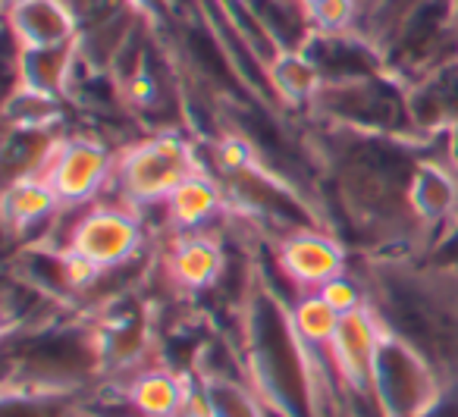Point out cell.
<instances>
[{
	"mask_svg": "<svg viewBox=\"0 0 458 417\" xmlns=\"http://www.w3.org/2000/svg\"><path fill=\"white\" fill-rule=\"evenodd\" d=\"M352 267L383 333L430 361L445 389H458V267L430 254L361 258Z\"/></svg>",
	"mask_w": 458,
	"mask_h": 417,
	"instance_id": "6da1fadb",
	"label": "cell"
},
{
	"mask_svg": "<svg viewBox=\"0 0 458 417\" xmlns=\"http://www.w3.org/2000/svg\"><path fill=\"white\" fill-rule=\"evenodd\" d=\"M236 342L249 383L267 408L289 417H320L308 348L295 336L289 304L270 289L264 273H258L236 314Z\"/></svg>",
	"mask_w": 458,
	"mask_h": 417,
	"instance_id": "7a4b0ae2",
	"label": "cell"
},
{
	"mask_svg": "<svg viewBox=\"0 0 458 417\" xmlns=\"http://www.w3.org/2000/svg\"><path fill=\"white\" fill-rule=\"evenodd\" d=\"M198 170H208V166H204L201 148L189 135H182L179 129L148 132L120 148L116 173L104 195H114V201L145 214L151 208H164L166 198Z\"/></svg>",
	"mask_w": 458,
	"mask_h": 417,
	"instance_id": "3957f363",
	"label": "cell"
},
{
	"mask_svg": "<svg viewBox=\"0 0 458 417\" xmlns=\"http://www.w3.org/2000/svg\"><path fill=\"white\" fill-rule=\"evenodd\" d=\"M308 116L324 126L349 129L358 135L418 139L408 114V89L389 72L355 82H330L320 89Z\"/></svg>",
	"mask_w": 458,
	"mask_h": 417,
	"instance_id": "277c9868",
	"label": "cell"
},
{
	"mask_svg": "<svg viewBox=\"0 0 458 417\" xmlns=\"http://www.w3.org/2000/svg\"><path fill=\"white\" fill-rule=\"evenodd\" d=\"M51 235H64V251H79L104 273L139 260L148 248L145 214L104 198L85 208H66Z\"/></svg>",
	"mask_w": 458,
	"mask_h": 417,
	"instance_id": "5b68a950",
	"label": "cell"
},
{
	"mask_svg": "<svg viewBox=\"0 0 458 417\" xmlns=\"http://www.w3.org/2000/svg\"><path fill=\"white\" fill-rule=\"evenodd\" d=\"M445 392L449 389L430 361L405 342L383 336L374 367V402L380 417H424Z\"/></svg>",
	"mask_w": 458,
	"mask_h": 417,
	"instance_id": "8992f818",
	"label": "cell"
},
{
	"mask_svg": "<svg viewBox=\"0 0 458 417\" xmlns=\"http://www.w3.org/2000/svg\"><path fill=\"white\" fill-rule=\"evenodd\" d=\"M116 157L120 148L114 151L101 135H64L45 179L54 185L64 208H85L107 191L116 173Z\"/></svg>",
	"mask_w": 458,
	"mask_h": 417,
	"instance_id": "52a82bcc",
	"label": "cell"
},
{
	"mask_svg": "<svg viewBox=\"0 0 458 417\" xmlns=\"http://www.w3.org/2000/svg\"><path fill=\"white\" fill-rule=\"evenodd\" d=\"M276 273L295 292H320L330 279L352 270V251L333 229L308 226L274 242Z\"/></svg>",
	"mask_w": 458,
	"mask_h": 417,
	"instance_id": "ba28073f",
	"label": "cell"
},
{
	"mask_svg": "<svg viewBox=\"0 0 458 417\" xmlns=\"http://www.w3.org/2000/svg\"><path fill=\"white\" fill-rule=\"evenodd\" d=\"M170 245L157 258L166 285L176 295H204L220 285L226 277L229 254L223 239L214 229H198V233H170Z\"/></svg>",
	"mask_w": 458,
	"mask_h": 417,
	"instance_id": "9c48e42d",
	"label": "cell"
},
{
	"mask_svg": "<svg viewBox=\"0 0 458 417\" xmlns=\"http://www.w3.org/2000/svg\"><path fill=\"white\" fill-rule=\"evenodd\" d=\"M383 327L377 320V314L370 311V304L355 308L349 314H343L339 329L330 342V358L336 367L339 379L349 386L352 392L361 396H374V367L377 354L383 345Z\"/></svg>",
	"mask_w": 458,
	"mask_h": 417,
	"instance_id": "30bf717a",
	"label": "cell"
},
{
	"mask_svg": "<svg viewBox=\"0 0 458 417\" xmlns=\"http://www.w3.org/2000/svg\"><path fill=\"white\" fill-rule=\"evenodd\" d=\"M10 38L20 51L76 45L82 35V22L66 0H32L16 10H7Z\"/></svg>",
	"mask_w": 458,
	"mask_h": 417,
	"instance_id": "8fae6325",
	"label": "cell"
},
{
	"mask_svg": "<svg viewBox=\"0 0 458 417\" xmlns=\"http://www.w3.org/2000/svg\"><path fill=\"white\" fill-rule=\"evenodd\" d=\"M64 210H66L64 201H60V195L54 191V185L45 176H26L4 185L0 214H4V226H7L10 239L29 235L38 229L41 233L38 245H45Z\"/></svg>",
	"mask_w": 458,
	"mask_h": 417,
	"instance_id": "7c38bea8",
	"label": "cell"
},
{
	"mask_svg": "<svg viewBox=\"0 0 458 417\" xmlns=\"http://www.w3.org/2000/svg\"><path fill=\"white\" fill-rule=\"evenodd\" d=\"M160 210H164L170 233H198V229H210L214 223L226 220L229 198L220 176H214L210 170H198L166 198Z\"/></svg>",
	"mask_w": 458,
	"mask_h": 417,
	"instance_id": "4fadbf2b",
	"label": "cell"
},
{
	"mask_svg": "<svg viewBox=\"0 0 458 417\" xmlns=\"http://www.w3.org/2000/svg\"><path fill=\"white\" fill-rule=\"evenodd\" d=\"M120 392L132 417H179L189 396L191 373H179L166 364H151L123 383H107Z\"/></svg>",
	"mask_w": 458,
	"mask_h": 417,
	"instance_id": "5bb4252c",
	"label": "cell"
},
{
	"mask_svg": "<svg viewBox=\"0 0 458 417\" xmlns=\"http://www.w3.org/2000/svg\"><path fill=\"white\" fill-rule=\"evenodd\" d=\"M60 139V126H10L4 139V183L45 176Z\"/></svg>",
	"mask_w": 458,
	"mask_h": 417,
	"instance_id": "9a60e30c",
	"label": "cell"
},
{
	"mask_svg": "<svg viewBox=\"0 0 458 417\" xmlns=\"http://www.w3.org/2000/svg\"><path fill=\"white\" fill-rule=\"evenodd\" d=\"M267 72L276 101L286 110H308L324 89V76L305 51H283L267 66Z\"/></svg>",
	"mask_w": 458,
	"mask_h": 417,
	"instance_id": "2e32d148",
	"label": "cell"
},
{
	"mask_svg": "<svg viewBox=\"0 0 458 417\" xmlns=\"http://www.w3.org/2000/svg\"><path fill=\"white\" fill-rule=\"evenodd\" d=\"M289 320H293V329L301 339V345L330 348L343 314L320 292H301L295 302H289Z\"/></svg>",
	"mask_w": 458,
	"mask_h": 417,
	"instance_id": "e0dca14e",
	"label": "cell"
},
{
	"mask_svg": "<svg viewBox=\"0 0 458 417\" xmlns=\"http://www.w3.org/2000/svg\"><path fill=\"white\" fill-rule=\"evenodd\" d=\"M214 417H267V404L249 379H201Z\"/></svg>",
	"mask_w": 458,
	"mask_h": 417,
	"instance_id": "ac0fdd59",
	"label": "cell"
},
{
	"mask_svg": "<svg viewBox=\"0 0 458 417\" xmlns=\"http://www.w3.org/2000/svg\"><path fill=\"white\" fill-rule=\"evenodd\" d=\"M82 402L85 396H66V392L4 389L0 417H76Z\"/></svg>",
	"mask_w": 458,
	"mask_h": 417,
	"instance_id": "d6986e66",
	"label": "cell"
},
{
	"mask_svg": "<svg viewBox=\"0 0 458 417\" xmlns=\"http://www.w3.org/2000/svg\"><path fill=\"white\" fill-rule=\"evenodd\" d=\"M308 20H311V35L355 32L358 4L355 0H320V4L308 7Z\"/></svg>",
	"mask_w": 458,
	"mask_h": 417,
	"instance_id": "ffe728a7",
	"label": "cell"
},
{
	"mask_svg": "<svg viewBox=\"0 0 458 417\" xmlns=\"http://www.w3.org/2000/svg\"><path fill=\"white\" fill-rule=\"evenodd\" d=\"M320 295H324L327 302L339 311V314H349V311L364 308V304H368V285H364V279L358 277V270L352 267L349 273L330 279V283L320 289Z\"/></svg>",
	"mask_w": 458,
	"mask_h": 417,
	"instance_id": "44dd1931",
	"label": "cell"
},
{
	"mask_svg": "<svg viewBox=\"0 0 458 417\" xmlns=\"http://www.w3.org/2000/svg\"><path fill=\"white\" fill-rule=\"evenodd\" d=\"M424 417H458V389H449Z\"/></svg>",
	"mask_w": 458,
	"mask_h": 417,
	"instance_id": "7402d4cb",
	"label": "cell"
},
{
	"mask_svg": "<svg viewBox=\"0 0 458 417\" xmlns=\"http://www.w3.org/2000/svg\"><path fill=\"white\" fill-rule=\"evenodd\" d=\"M22 4H32V0H4V13H7V10L22 7Z\"/></svg>",
	"mask_w": 458,
	"mask_h": 417,
	"instance_id": "603a6c76",
	"label": "cell"
},
{
	"mask_svg": "<svg viewBox=\"0 0 458 417\" xmlns=\"http://www.w3.org/2000/svg\"><path fill=\"white\" fill-rule=\"evenodd\" d=\"M76 417H101V414H95V411H91V408H89V404H85V402H82V411H79V414H76Z\"/></svg>",
	"mask_w": 458,
	"mask_h": 417,
	"instance_id": "cb8c5ba5",
	"label": "cell"
},
{
	"mask_svg": "<svg viewBox=\"0 0 458 417\" xmlns=\"http://www.w3.org/2000/svg\"><path fill=\"white\" fill-rule=\"evenodd\" d=\"M301 4H305V7H314V4H320V0H301Z\"/></svg>",
	"mask_w": 458,
	"mask_h": 417,
	"instance_id": "d4e9b609",
	"label": "cell"
}]
</instances>
